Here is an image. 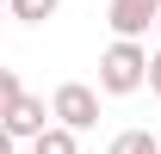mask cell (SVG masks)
I'll return each instance as SVG.
<instances>
[{
	"label": "cell",
	"mask_w": 161,
	"mask_h": 154,
	"mask_svg": "<svg viewBox=\"0 0 161 154\" xmlns=\"http://www.w3.org/2000/svg\"><path fill=\"white\" fill-rule=\"evenodd\" d=\"M50 105H56V123H68V130H93L99 123V93L87 80H62L50 93Z\"/></svg>",
	"instance_id": "obj_2"
},
{
	"label": "cell",
	"mask_w": 161,
	"mask_h": 154,
	"mask_svg": "<svg viewBox=\"0 0 161 154\" xmlns=\"http://www.w3.org/2000/svg\"><path fill=\"white\" fill-rule=\"evenodd\" d=\"M155 31H161V25H155Z\"/></svg>",
	"instance_id": "obj_9"
},
{
	"label": "cell",
	"mask_w": 161,
	"mask_h": 154,
	"mask_svg": "<svg viewBox=\"0 0 161 154\" xmlns=\"http://www.w3.org/2000/svg\"><path fill=\"white\" fill-rule=\"evenodd\" d=\"M149 93H161V49H149Z\"/></svg>",
	"instance_id": "obj_8"
},
{
	"label": "cell",
	"mask_w": 161,
	"mask_h": 154,
	"mask_svg": "<svg viewBox=\"0 0 161 154\" xmlns=\"http://www.w3.org/2000/svg\"><path fill=\"white\" fill-rule=\"evenodd\" d=\"M50 123H56V105H50V99H31L25 86L6 93V136H13V142H31V136L50 130Z\"/></svg>",
	"instance_id": "obj_3"
},
{
	"label": "cell",
	"mask_w": 161,
	"mask_h": 154,
	"mask_svg": "<svg viewBox=\"0 0 161 154\" xmlns=\"http://www.w3.org/2000/svg\"><path fill=\"white\" fill-rule=\"evenodd\" d=\"M56 6H62V0H6V13H13L19 25H43V19H56Z\"/></svg>",
	"instance_id": "obj_6"
},
{
	"label": "cell",
	"mask_w": 161,
	"mask_h": 154,
	"mask_svg": "<svg viewBox=\"0 0 161 154\" xmlns=\"http://www.w3.org/2000/svg\"><path fill=\"white\" fill-rule=\"evenodd\" d=\"M31 154H80V130L50 123V130H37V136H31Z\"/></svg>",
	"instance_id": "obj_5"
},
{
	"label": "cell",
	"mask_w": 161,
	"mask_h": 154,
	"mask_svg": "<svg viewBox=\"0 0 161 154\" xmlns=\"http://www.w3.org/2000/svg\"><path fill=\"white\" fill-rule=\"evenodd\" d=\"M105 25L112 37H149L161 25V0H105Z\"/></svg>",
	"instance_id": "obj_4"
},
{
	"label": "cell",
	"mask_w": 161,
	"mask_h": 154,
	"mask_svg": "<svg viewBox=\"0 0 161 154\" xmlns=\"http://www.w3.org/2000/svg\"><path fill=\"white\" fill-rule=\"evenodd\" d=\"M149 86V49H142V37H112L99 56V93L112 99H130Z\"/></svg>",
	"instance_id": "obj_1"
},
{
	"label": "cell",
	"mask_w": 161,
	"mask_h": 154,
	"mask_svg": "<svg viewBox=\"0 0 161 154\" xmlns=\"http://www.w3.org/2000/svg\"><path fill=\"white\" fill-rule=\"evenodd\" d=\"M112 154H161V142L149 130H124V136H112Z\"/></svg>",
	"instance_id": "obj_7"
}]
</instances>
